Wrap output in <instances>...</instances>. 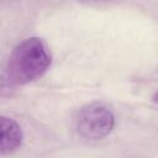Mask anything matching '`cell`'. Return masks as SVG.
I'll use <instances>...</instances> for the list:
<instances>
[{
    "mask_svg": "<svg viewBox=\"0 0 158 158\" xmlns=\"http://www.w3.org/2000/svg\"><path fill=\"white\" fill-rule=\"evenodd\" d=\"M91 1H106V0H91Z\"/></svg>",
    "mask_w": 158,
    "mask_h": 158,
    "instance_id": "cell-4",
    "label": "cell"
},
{
    "mask_svg": "<svg viewBox=\"0 0 158 158\" xmlns=\"http://www.w3.org/2000/svg\"><path fill=\"white\" fill-rule=\"evenodd\" d=\"M0 127H1V144H0L1 153L6 154L16 151L21 146L23 138L20 125L15 120L2 116L0 121Z\"/></svg>",
    "mask_w": 158,
    "mask_h": 158,
    "instance_id": "cell-3",
    "label": "cell"
},
{
    "mask_svg": "<svg viewBox=\"0 0 158 158\" xmlns=\"http://www.w3.org/2000/svg\"><path fill=\"white\" fill-rule=\"evenodd\" d=\"M115 116L112 111L99 102L83 106L75 118L78 133L86 139L98 141L106 137L114 128Z\"/></svg>",
    "mask_w": 158,
    "mask_h": 158,
    "instance_id": "cell-2",
    "label": "cell"
},
{
    "mask_svg": "<svg viewBox=\"0 0 158 158\" xmlns=\"http://www.w3.org/2000/svg\"><path fill=\"white\" fill-rule=\"evenodd\" d=\"M51 65V54L46 42L30 37L20 42L11 52L6 77L12 85H25L43 77Z\"/></svg>",
    "mask_w": 158,
    "mask_h": 158,
    "instance_id": "cell-1",
    "label": "cell"
}]
</instances>
